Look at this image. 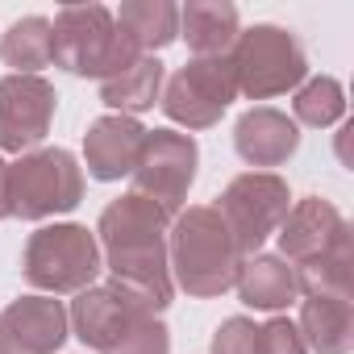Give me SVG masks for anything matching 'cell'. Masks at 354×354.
I'll use <instances>...</instances> for the list:
<instances>
[{
	"instance_id": "6da1fadb",
	"label": "cell",
	"mask_w": 354,
	"mask_h": 354,
	"mask_svg": "<svg viewBox=\"0 0 354 354\" xmlns=\"http://www.w3.org/2000/svg\"><path fill=\"white\" fill-rule=\"evenodd\" d=\"M167 213L158 205H150L138 192H125L121 201H113L100 221V250L104 263L113 271V288H121L133 304H142L146 313H162L171 304V263H167Z\"/></svg>"
},
{
	"instance_id": "7a4b0ae2",
	"label": "cell",
	"mask_w": 354,
	"mask_h": 354,
	"mask_svg": "<svg viewBox=\"0 0 354 354\" xmlns=\"http://www.w3.org/2000/svg\"><path fill=\"white\" fill-rule=\"evenodd\" d=\"M167 263L175 271V283L188 296L213 300L234 288L242 254H238V242L225 230L221 213L213 205H192L167 230Z\"/></svg>"
},
{
	"instance_id": "3957f363",
	"label": "cell",
	"mask_w": 354,
	"mask_h": 354,
	"mask_svg": "<svg viewBox=\"0 0 354 354\" xmlns=\"http://www.w3.org/2000/svg\"><path fill=\"white\" fill-rule=\"evenodd\" d=\"M75 337L96 354H171L167 325L113 283H92L71 304Z\"/></svg>"
},
{
	"instance_id": "277c9868",
	"label": "cell",
	"mask_w": 354,
	"mask_h": 354,
	"mask_svg": "<svg viewBox=\"0 0 354 354\" xmlns=\"http://www.w3.org/2000/svg\"><path fill=\"white\" fill-rule=\"evenodd\" d=\"M55 34V55L50 63L84 75V80H109L133 59H142L113 26V13L104 5H67L50 21Z\"/></svg>"
},
{
	"instance_id": "5b68a950",
	"label": "cell",
	"mask_w": 354,
	"mask_h": 354,
	"mask_svg": "<svg viewBox=\"0 0 354 354\" xmlns=\"http://www.w3.org/2000/svg\"><path fill=\"white\" fill-rule=\"evenodd\" d=\"M5 201L9 217L21 221H46L55 213H71L84 201V167L63 146L30 150L9 167Z\"/></svg>"
},
{
	"instance_id": "8992f818",
	"label": "cell",
	"mask_w": 354,
	"mask_h": 354,
	"mask_svg": "<svg viewBox=\"0 0 354 354\" xmlns=\"http://www.w3.org/2000/svg\"><path fill=\"white\" fill-rule=\"evenodd\" d=\"M21 275L30 288L63 296V292H84L100 275V246L88 225H42L30 234L26 254H21Z\"/></svg>"
},
{
	"instance_id": "52a82bcc",
	"label": "cell",
	"mask_w": 354,
	"mask_h": 354,
	"mask_svg": "<svg viewBox=\"0 0 354 354\" xmlns=\"http://www.w3.org/2000/svg\"><path fill=\"white\" fill-rule=\"evenodd\" d=\"M230 67H234L238 92L250 96V100L283 96L288 88H296L308 75L304 46L296 42L292 30H279V26L242 30L238 42H234V50H230Z\"/></svg>"
},
{
	"instance_id": "ba28073f",
	"label": "cell",
	"mask_w": 354,
	"mask_h": 354,
	"mask_svg": "<svg viewBox=\"0 0 354 354\" xmlns=\"http://www.w3.org/2000/svg\"><path fill=\"white\" fill-rule=\"evenodd\" d=\"M288 201H292V192H288V184L279 180V175H271V171H246V175H238V180L217 196L213 209L221 213L225 230L234 234L238 254L250 259V254L263 250V242L271 234H279V225H283V217L292 209Z\"/></svg>"
},
{
	"instance_id": "9c48e42d",
	"label": "cell",
	"mask_w": 354,
	"mask_h": 354,
	"mask_svg": "<svg viewBox=\"0 0 354 354\" xmlns=\"http://www.w3.org/2000/svg\"><path fill=\"white\" fill-rule=\"evenodd\" d=\"M196 162L201 150L188 133H175V129H146V142L138 150L133 162V192L146 196L150 205H158L167 217H180L188 188L196 184Z\"/></svg>"
},
{
	"instance_id": "30bf717a",
	"label": "cell",
	"mask_w": 354,
	"mask_h": 354,
	"mask_svg": "<svg viewBox=\"0 0 354 354\" xmlns=\"http://www.w3.org/2000/svg\"><path fill=\"white\" fill-rule=\"evenodd\" d=\"M238 84H234V67L230 55L225 59H192L175 71L158 96L162 113L171 121H180L188 129H209L225 117V109L234 104Z\"/></svg>"
},
{
	"instance_id": "8fae6325",
	"label": "cell",
	"mask_w": 354,
	"mask_h": 354,
	"mask_svg": "<svg viewBox=\"0 0 354 354\" xmlns=\"http://www.w3.org/2000/svg\"><path fill=\"white\" fill-rule=\"evenodd\" d=\"M350 254H354L350 225L329 201L304 196L296 209H288V217L279 225V259L292 271L313 267V263H329V259H350Z\"/></svg>"
},
{
	"instance_id": "7c38bea8",
	"label": "cell",
	"mask_w": 354,
	"mask_h": 354,
	"mask_svg": "<svg viewBox=\"0 0 354 354\" xmlns=\"http://www.w3.org/2000/svg\"><path fill=\"white\" fill-rule=\"evenodd\" d=\"M55 84L42 75H5L0 80V150L30 154L55 121Z\"/></svg>"
},
{
	"instance_id": "4fadbf2b",
	"label": "cell",
	"mask_w": 354,
	"mask_h": 354,
	"mask_svg": "<svg viewBox=\"0 0 354 354\" xmlns=\"http://www.w3.org/2000/svg\"><path fill=\"white\" fill-rule=\"evenodd\" d=\"M67 342V308L55 296H21L0 313V354H59Z\"/></svg>"
},
{
	"instance_id": "5bb4252c",
	"label": "cell",
	"mask_w": 354,
	"mask_h": 354,
	"mask_svg": "<svg viewBox=\"0 0 354 354\" xmlns=\"http://www.w3.org/2000/svg\"><path fill=\"white\" fill-rule=\"evenodd\" d=\"M146 142V129L138 125V117H121V113H109V117H96L84 133V162H88V175L100 184H113L121 175L133 171L138 162V150Z\"/></svg>"
},
{
	"instance_id": "9a60e30c",
	"label": "cell",
	"mask_w": 354,
	"mask_h": 354,
	"mask_svg": "<svg viewBox=\"0 0 354 354\" xmlns=\"http://www.w3.org/2000/svg\"><path fill=\"white\" fill-rule=\"evenodd\" d=\"M234 146L250 167H283L300 150V125L279 109H250L234 125Z\"/></svg>"
},
{
	"instance_id": "2e32d148",
	"label": "cell",
	"mask_w": 354,
	"mask_h": 354,
	"mask_svg": "<svg viewBox=\"0 0 354 354\" xmlns=\"http://www.w3.org/2000/svg\"><path fill=\"white\" fill-rule=\"evenodd\" d=\"M180 34L196 59H225L238 42V9L225 0H192L180 9Z\"/></svg>"
},
{
	"instance_id": "e0dca14e",
	"label": "cell",
	"mask_w": 354,
	"mask_h": 354,
	"mask_svg": "<svg viewBox=\"0 0 354 354\" xmlns=\"http://www.w3.org/2000/svg\"><path fill=\"white\" fill-rule=\"evenodd\" d=\"M300 337L317 354H350V346H354V304L346 296H304Z\"/></svg>"
},
{
	"instance_id": "ac0fdd59",
	"label": "cell",
	"mask_w": 354,
	"mask_h": 354,
	"mask_svg": "<svg viewBox=\"0 0 354 354\" xmlns=\"http://www.w3.org/2000/svg\"><path fill=\"white\" fill-rule=\"evenodd\" d=\"M113 26L138 55H154L180 38V9L171 0H129L117 9Z\"/></svg>"
},
{
	"instance_id": "d6986e66",
	"label": "cell",
	"mask_w": 354,
	"mask_h": 354,
	"mask_svg": "<svg viewBox=\"0 0 354 354\" xmlns=\"http://www.w3.org/2000/svg\"><path fill=\"white\" fill-rule=\"evenodd\" d=\"M234 288H238L242 304L275 313L296 300V271L279 254H250V259H242Z\"/></svg>"
},
{
	"instance_id": "ffe728a7",
	"label": "cell",
	"mask_w": 354,
	"mask_h": 354,
	"mask_svg": "<svg viewBox=\"0 0 354 354\" xmlns=\"http://www.w3.org/2000/svg\"><path fill=\"white\" fill-rule=\"evenodd\" d=\"M162 80H167L162 63L154 55H142L129 67H121L117 75L100 80V100L109 109H117L121 117H133V113L154 109V100L162 96Z\"/></svg>"
},
{
	"instance_id": "44dd1931",
	"label": "cell",
	"mask_w": 354,
	"mask_h": 354,
	"mask_svg": "<svg viewBox=\"0 0 354 354\" xmlns=\"http://www.w3.org/2000/svg\"><path fill=\"white\" fill-rule=\"evenodd\" d=\"M0 55L9 67H17V75H38L42 67H50L55 55V34L46 17H17L9 26V34L0 38Z\"/></svg>"
},
{
	"instance_id": "7402d4cb",
	"label": "cell",
	"mask_w": 354,
	"mask_h": 354,
	"mask_svg": "<svg viewBox=\"0 0 354 354\" xmlns=\"http://www.w3.org/2000/svg\"><path fill=\"white\" fill-rule=\"evenodd\" d=\"M292 109H296L292 121L313 125V129H325V125L342 121V113H346V92H342V84H337L333 75H313V80L296 92Z\"/></svg>"
},
{
	"instance_id": "603a6c76",
	"label": "cell",
	"mask_w": 354,
	"mask_h": 354,
	"mask_svg": "<svg viewBox=\"0 0 354 354\" xmlns=\"http://www.w3.org/2000/svg\"><path fill=\"white\" fill-rule=\"evenodd\" d=\"M213 354H259V325L250 317H230L213 333Z\"/></svg>"
},
{
	"instance_id": "cb8c5ba5",
	"label": "cell",
	"mask_w": 354,
	"mask_h": 354,
	"mask_svg": "<svg viewBox=\"0 0 354 354\" xmlns=\"http://www.w3.org/2000/svg\"><path fill=\"white\" fill-rule=\"evenodd\" d=\"M259 354H308L300 325L288 317H271L267 325H259Z\"/></svg>"
},
{
	"instance_id": "d4e9b609",
	"label": "cell",
	"mask_w": 354,
	"mask_h": 354,
	"mask_svg": "<svg viewBox=\"0 0 354 354\" xmlns=\"http://www.w3.org/2000/svg\"><path fill=\"white\" fill-rule=\"evenodd\" d=\"M5 180H9V162L0 158V221L9 217V201H5Z\"/></svg>"
}]
</instances>
